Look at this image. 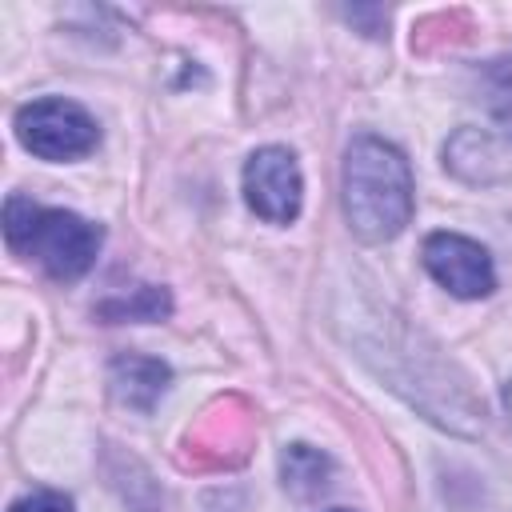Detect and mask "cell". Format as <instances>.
Here are the masks:
<instances>
[{"label":"cell","mask_w":512,"mask_h":512,"mask_svg":"<svg viewBox=\"0 0 512 512\" xmlns=\"http://www.w3.org/2000/svg\"><path fill=\"white\" fill-rule=\"evenodd\" d=\"M244 200L268 224H292L304 204V176L288 148H256L244 164Z\"/></svg>","instance_id":"4"},{"label":"cell","mask_w":512,"mask_h":512,"mask_svg":"<svg viewBox=\"0 0 512 512\" xmlns=\"http://www.w3.org/2000/svg\"><path fill=\"white\" fill-rule=\"evenodd\" d=\"M168 312H172V296L164 288H156V284H140L128 296H112V300H104L96 308V316L108 320V324H124V320L152 324V320H164Z\"/></svg>","instance_id":"8"},{"label":"cell","mask_w":512,"mask_h":512,"mask_svg":"<svg viewBox=\"0 0 512 512\" xmlns=\"http://www.w3.org/2000/svg\"><path fill=\"white\" fill-rule=\"evenodd\" d=\"M4 240L16 252L36 256L52 280H80L96 264L104 232H100V224H92L68 208H40L28 196H8Z\"/></svg>","instance_id":"2"},{"label":"cell","mask_w":512,"mask_h":512,"mask_svg":"<svg viewBox=\"0 0 512 512\" xmlns=\"http://www.w3.org/2000/svg\"><path fill=\"white\" fill-rule=\"evenodd\" d=\"M328 476H332V460H328L320 448H312V444H292V448L280 452V480H284V488H288L292 496L308 500V496L324 492V488H328Z\"/></svg>","instance_id":"7"},{"label":"cell","mask_w":512,"mask_h":512,"mask_svg":"<svg viewBox=\"0 0 512 512\" xmlns=\"http://www.w3.org/2000/svg\"><path fill=\"white\" fill-rule=\"evenodd\" d=\"M484 100H488V112L496 116V124L512 140V56H500V60L488 64V72H484Z\"/></svg>","instance_id":"9"},{"label":"cell","mask_w":512,"mask_h":512,"mask_svg":"<svg viewBox=\"0 0 512 512\" xmlns=\"http://www.w3.org/2000/svg\"><path fill=\"white\" fill-rule=\"evenodd\" d=\"M8 512H72V496L56 492V488H36V492L20 496Z\"/></svg>","instance_id":"10"},{"label":"cell","mask_w":512,"mask_h":512,"mask_svg":"<svg viewBox=\"0 0 512 512\" xmlns=\"http://www.w3.org/2000/svg\"><path fill=\"white\" fill-rule=\"evenodd\" d=\"M172 384V368L156 356H116L108 364V388L112 396L132 408V412H152L160 404V396L168 392Z\"/></svg>","instance_id":"6"},{"label":"cell","mask_w":512,"mask_h":512,"mask_svg":"<svg viewBox=\"0 0 512 512\" xmlns=\"http://www.w3.org/2000/svg\"><path fill=\"white\" fill-rule=\"evenodd\" d=\"M344 216L368 244L396 240L412 220V168L380 136H356L344 152Z\"/></svg>","instance_id":"1"},{"label":"cell","mask_w":512,"mask_h":512,"mask_svg":"<svg viewBox=\"0 0 512 512\" xmlns=\"http://www.w3.org/2000/svg\"><path fill=\"white\" fill-rule=\"evenodd\" d=\"M424 268L440 288H448L460 300H480L496 288V268L492 256L480 240L460 236V232H432L424 240Z\"/></svg>","instance_id":"5"},{"label":"cell","mask_w":512,"mask_h":512,"mask_svg":"<svg viewBox=\"0 0 512 512\" xmlns=\"http://www.w3.org/2000/svg\"><path fill=\"white\" fill-rule=\"evenodd\" d=\"M328 512H352V508H328Z\"/></svg>","instance_id":"12"},{"label":"cell","mask_w":512,"mask_h":512,"mask_svg":"<svg viewBox=\"0 0 512 512\" xmlns=\"http://www.w3.org/2000/svg\"><path fill=\"white\" fill-rule=\"evenodd\" d=\"M504 412H508V424H512V384L504 388Z\"/></svg>","instance_id":"11"},{"label":"cell","mask_w":512,"mask_h":512,"mask_svg":"<svg viewBox=\"0 0 512 512\" xmlns=\"http://www.w3.org/2000/svg\"><path fill=\"white\" fill-rule=\"evenodd\" d=\"M16 140L40 160H80L96 148L100 124L84 104L44 96L16 112Z\"/></svg>","instance_id":"3"}]
</instances>
